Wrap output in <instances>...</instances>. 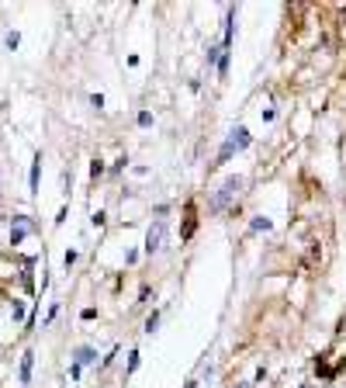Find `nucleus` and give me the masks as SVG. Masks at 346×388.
I'll list each match as a JSON object with an SVG mask.
<instances>
[{
    "mask_svg": "<svg viewBox=\"0 0 346 388\" xmlns=\"http://www.w3.org/2000/svg\"><path fill=\"white\" fill-rule=\"evenodd\" d=\"M187 388H198V381H187Z\"/></svg>",
    "mask_w": 346,
    "mask_h": 388,
    "instance_id": "18",
    "label": "nucleus"
},
{
    "mask_svg": "<svg viewBox=\"0 0 346 388\" xmlns=\"http://www.w3.org/2000/svg\"><path fill=\"white\" fill-rule=\"evenodd\" d=\"M253 229H256V232H260V229L266 232V229H270V218H256V222H253Z\"/></svg>",
    "mask_w": 346,
    "mask_h": 388,
    "instance_id": "16",
    "label": "nucleus"
},
{
    "mask_svg": "<svg viewBox=\"0 0 346 388\" xmlns=\"http://www.w3.org/2000/svg\"><path fill=\"white\" fill-rule=\"evenodd\" d=\"M4 42H7V49L14 52V49L21 45V35H18V31H7V38H4Z\"/></svg>",
    "mask_w": 346,
    "mask_h": 388,
    "instance_id": "10",
    "label": "nucleus"
},
{
    "mask_svg": "<svg viewBox=\"0 0 346 388\" xmlns=\"http://www.w3.org/2000/svg\"><path fill=\"white\" fill-rule=\"evenodd\" d=\"M104 218H107V215H104V212H97V215H94V229H104Z\"/></svg>",
    "mask_w": 346,
    "mask_h": 388,
    "instance_id": "17",
    "label": "nucleus"
},
{
    "mask_svg": "<svg viewBox=\"0 0 346 388\" xmlns=\"http://www.w3.org/2000/svg\"><path fill=\"white\" fill-rule=\"evenodd\" d=\"M139 125H142V129L152 125V114H149V111H139Z\"/></svg>",
    "mask_w": 346,
    "mask_h": 388,
    "instance_id": "14",
    "label": "nucleus"
},
{
    "mask_svg": "<svg viewBox=\"0 0 346 388\" xmlns=\"http://www.w3.org/2000/svg\"><path fill=\"white\" fill-rule=\"evenodd\" d=\"M90 104H94L97 111H104V94H90Z\"/></svg>",
    "mask_w": 346,
    "mask_h": 388,
    "instance_id": "15",
    "label": "nucleus"
},
{
    "mask_svg": "<svg viewBox=\"0 0 346 388\" xmlns=\"http://www.w3.org/2000/svg\"><path fill=\"white\" fill-rule=\"evenodd\" d=\"M246 146H249V132L239 125V129L232 132V139H228V142L222 146V152H218V163H225L228 156H232V152H239V149H246Z\"/></svg>",
    "mask_w": 346,
    "mask_h": 388,
    "instance_id": "1",
    "label": "nucleus"
},
{
    "mask_svg": "<svg viewBox=\"0 0 346 388\" xmlns=\"http://www.w3.org/2000/svg\"><path fill=\"white\" fill-rule=\"evenodd\" d=\"M139 361H142V354H139V350H132V354H128V367H125V378H132V374H135Z\"/></svg>",
    "mask_w": 346,
    "mask_h": 388,
    "instance_id": "7",
    "label": "nucleus"
},
{
    "mask_svg": "<svg viewBox=\"0 0 346 388\" xmlns=\"http://www.w3.org/2000/svg\"><path fill=\"white\" fill-rule=\"evenodd\" d=\"M38 177H42V152H35V160H31V173H28L31 194H38Z\"/></svg>",
    "mask_w": 346,
    "mask_h": 388,
    "instance_id": "6",
    "label": "nucleus"
},
{
    "mask_svg": "<svg viewBox=\"0 0 346 388\" xmlns=\"http://www.w3.org/2000/svg\"><path fill=\"white\" fill-rule=\"evenodd\" d=\"M80 374H83V367L73 361V364H69V378H73V381H80Z\"/></svg>",
    "mask_w": 346,
    "mask_h": 388,
    "instance_id": "13",
    "label": "nucleus"
},
{
    "mask_svg": "<svg viewBox=\"0 0 346 388\" xmlns=\"http://www.w3.org/2000/svg\"><path fill=\"white\" fill-rule=\"evenodd\" d=\"M31 367H35V350H24L21 354V367H18V381L21 385H31Z\"/></svg>",
    "mask_w": 346,
    "mask_h": 388,
    "instance_id": "3",
    "label": "nucleus"
},
{
    "mask_svg": "<svg viewBox=\"0 0 346 388\" xmlns=\"http://www.w3.org/2000/svg\"><path fill=\"white\" fill-rule=\"evenodd\" d=\"M76 260H80V253H76V250H66V257H62V263H66V270L76 263Z\"/></svg>",
    "mask_w": 346,
    "mask_h": 388,
    "instance_id": "11",
    "label": "nucleus"
},
{
    "mask_svg": "<svg viewBox=\"0 0 346 388\" xmlns=\"http://www.w3.org/2000/svg\"><path fill=\"white\" fill-rule=\"evenodd\" d=\"M160 326V312H152L149 319H145V333H152V329H156Z\"/></svg>",
    "mask_w": 346,
    "mask_h": 388,
    "instance_id": "12",
    "label": "nucleus"
},
{
    "mask_svg": "<svg viewBox=\"0 0 346 388\" xmlns=\"http://www.w3.org/2000/svg\"><path fill=\"white\" fill-rule=\"evenodd\" d=\"M243 388H249V385H243Z\"/></svg>",
    "mask_w": 346,
    "mask_h": 388,
    "instance_id": "19",
    "label": "nucleus"
},
{
    "mask_svg": "<svg viewBox=\"0 0 346 388\" xmlns=\"http://www.w3.org/2000/svg\"><path fill=\"white\" fill-rule=\"evenodd\" d=\"M97 177H104V160H94L90 163V180H97Z\"/></svg>",
    "mask_w": 346,
    "mask_h": 388,
    "instance_id": "9",
    "label": "nucleus"
},
{
    "mask_svg": "<svg viewBox=\"0 0 346 388\" xmlns=\"http://www.w3.org/2000/svg\"><path fill=\"white\" fill-rule=\"evenodd\" d=\"M11 319H14V323L24 319V302H14V305H11Z\"/></svg>",
    "mask_w": 346,
    "mask_h": 388,
    "instance_id": "8",
    "label": "nucleus"
},
{
    "mask_svg": "<svg viewBox=\"0 0 346 388\" xmlns=\"http://www.w3.org/2000/svg\"><path fill=\"white\" fill-rule=\"evenodd\" d=\"M163 229H166L163 222H156V225L149 229V236H145V253H156V250H160V239H163Z\"/></svg>",
    "mask_w": 346,
    "mask_h": 388,
    "instance_id": "4",
    "label": "nucleus"
},
{
    "mask_svg": "<svg viewBox=\"0 0 346 388\" xmlns=\"http://www.w3.org/2000/svg\"><path fill=\"white\" fill-rule=\"evenodd\" d=\"M73 361L80 364V367H87V364L97 361V350H94V346H76V350H73Z\"/></svg>",
    "mask_w": 346,
    "mask_h": 388,
    "instance_id": "5",
    "label": "nucleus"
},
{
    "mask_svg": "<svg viewBox=\"0 0 346 388\" xmlns=\"http://www.w3.org/2000/svg\"><path fill=\"white\" fill-rule=\"evenodd\" d=\"M35 225L28 222V215H14V229H11V246H21V239L28 236Z\"/></svg>",
    "mask_w": 346,
    "mask_h": 388,
    "instance_id": "2",
    "label": "nucleus"
}]
</instances>
